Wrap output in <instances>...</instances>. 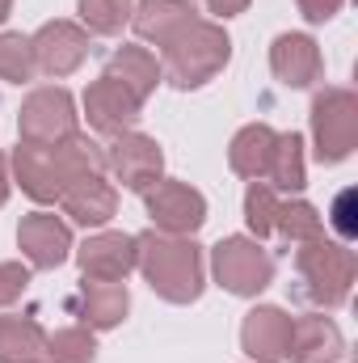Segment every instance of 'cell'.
<instances>
[{
    "label": "cell",
    "instance_id": "cell-1",
    "mask_svg": "<svg viewBox=\"0 0 358 363\" xmlns=\"http://www.w3.org/2000/svg\"><path fill=\"white\" fill-rule=\"evenodd\" d=\"M101 169V152L85 135H68L59 144H25L17 148V178L25 186V194H34L38 203H51L68 190V182L97 174Z\"/></svg>",
    "mask_w": 358,
    "mask_h": 363
},
{
    "label": "cell",
    "instance_id": "cell-2",
    "mask_svg": "<svg viewBox=\"0 0 358 363\" xmlns=\"http://www.w3.org/2000/svg\"><path fill=\"white\" fill-rule=\"evenodd\" d=\"M139 245V267L152 279V287L173 300V304H185L202 291V258H198V245L190 241H169V237H135Z\"/></svg>",
    "mask_w": 358,
    "mask_h": 363
},
{
    "label": "cell",
    "instance_id": "cell-3",
    "mask_svg": "<svg viewBox=\"0 0 358 363\" xmlns=\"http://www.w3.org/2000/svg\"><path fill=\"white\" fill-rule=\"evenodd\" d=\"M161 47H165L169 81L181 85V89L202 85V81H207L211 72H219L224 60H228V38H224V30L207 26V21H194V17H190L181 30H173Z\"/></svg>",
    "mask_w": 358,
    "mask_h": 363
},
{
    "label": "cell",
    "instance_id": "cell-4",
    "mask_svg": "<svg viewBox=\"0 0 358 363\" xmlns=\"http://www.w3.org/2000/svg\"><path fill=\"white\" fill-rule=\"evenodd\" d=\"M215 274H219V283H224L228 291L253 296V291H262L270 283L274 262H270L258 245H249L245 237H232V241H224V245L215 250Z\"/></svg>",
    "mask_w": 358,
    "mask_h": 363
},
{
    "label": "cell",
    "instance_id": "cell-5",
    "mask_svg": "<svg viewBox=\"0 0 358 363\" xmlns=\"http://www.w3.org/2000/svg\"><path fill=\"white\" fill-rule=\"evenodd\" d=\"M72 135V97L64 89H38L21 106V140L25 144H59Z\"/></svg>",
    "mask_w": 358,
    "mask_h": 363
},
{
    "label": "cell",
    "instance_id": "cell-6",
    "mask_svg": "<svg viewBox=\"0 0 358 363\" xmlns=\"http://www.w3.org/2000/svg\"><path fill=\"white\" fill-rule=\"evenodd\" d=\"M148 194V211L156 220V228L165 233H194L207 216V203L198 190H190L185 182H156V190H144Z\"/></svg>",
    "mask_w": 358,
    "mask_h": 363
},
{
    "label": "cell",
    "instance_id": "cell-7",
    "mask_svg": "<svg viewBox=\"0 0 358 363\" xmlns=\"http://www.w3.org/2000/svg\"><path fill=\"white\" fill-rule=\"evenodd\" d=\"M30 47H34V64H38L47 77H64V72H72V68L85 60L89 38H85V30H76L72 21H51V26H42V30L30 38Z\"/></svg>",
    "mask_w": 358,
    "mask_h": 363
},
{
    "label": "cell",
    "instance_id": "cell-8",
    "mask_svg": "<svg viewBox=\"0 0 358 363\" xmlns=\"http://www.w3.org/2000/svg\"><path fill=\"white\" fill-rule=\"evenodd\" d=\"M316 152L321 161H342L354 144V101L350 93H325L316 97Z\"/></svg>",
    "mask_w": 358,
    "mask_h": 363
},
{
    "label": "cell",
    "instance_id": "cell-9",
    "mask_svg": "<svg viewBox=\"0 0 358 363\" xmlns=\"http://www.w3.org/2000/svg\"><path fill=\"white\" fill-rule=\"evenodd\" d=\"M85 106H89V123L97 131H105V135H122L135 123V114H139V97L122 81H114V77H101L89 89Z\"/></svg>",
    "mask_w": 358,
    "mask_h": 363
},
{
    "label": "cell",
    "instance_id": "cell-10",
    "mask_svg": "<svg viewBox=\"0 0 358 363\" xmlns=\"http://www.w3.org/2000/svg\"><path fill=\"white\" fill-rule=\"evenodd\" d=\"M135 262H139V245H135V237H122V233L93 237L89 245L81 250V267L97 283H118Z\"/></svg>",
    "mask_w": 358,
    "mask_h": 363
},
{
    "label": "cell",
    "instance_id": "cell-11",
    "mask_svg": "<svg viewBox=\"0 0 358 363\" xmlns=\"http://www.w3.org/2000/svg\"><path fill=\"white\" fill-rule=\"evenodd\" d=\"M110 165L131 190H148L161 178V148L148 135H118L110 148Z\"/></svg>",
    "mask_w": 358,
    "mask_h": 363
},
{
    "label": "cell",
    "instance_id": "cell-12",
    "mask_svg": "<svg viewBox=\"0 0 358 363\" xmlns=\"http://www.w3.org/2000/svg\"><path fill=\"white\" fill-rule=\"evenodd\" d=\"M342 267H350V258L342 250H333V245H308L299 254V271H304V279L312 287H304V291L312 300H342L350 279L346 274H329V271H342Z\"/></svg>",
    "mask_w": 358,
    "mask_h": 363
},
{
    "label": "cell",
    "instance_id": "cell-13",
    "mask_svg": "<svg viewBox=\"0 0 358 363\" xmlns=\"http://www.w3.org/2000/svg\"><path fill=\"white\" fill-rule=\"evenodd\" d=\"M21 250L30 254L34 267H59L72 250V237L55 216H25L21 220Z\"/></svg>",
    "mask_w": 358,
    "mask_h": 363
},
{
    "label": "cell",
    "instance_id": "cell-14",
    "mask_svg": "<svg viewBox=\"0 0 358 363\" xmlns=\"http://www.w3.org/2000/svg\"><path fill=\"white\" fill-rule=\"evenodd\" d=\"M59 199H64V207H68V216L76 224H105L114 216V190L97 174H85V178L68 182V190Z\"/></svg>",
    "mask_w": 358,
    "mask_h": 363
},
{
    "label": "cell",
    "instance_id": "cell-15",
    "mask_svg": "<svg viewBox=\"0 0 358 363\" xmlns=\"http://www.w3.org/2000/svg\"><path fill=\"white\" fill-rule=\"evenodd\" d=\"M291 342V317H282L278 308H258L245 321V351L258 359H282Z\"/></svg>",
    "mask_w": 358,
    "mask_h": 363
},
{
    "label": "cell",
    "instance_id": "cell-16",
    "mask_svg": "<svg viewBox=\"0 0 358 363\" xmlns=\"http://www.w3.org/2000/svg\"><path fill=\"white\" fill-rule=\"evenodd\" d=\"M287 351H291V363H329L342 355V338L325 317H308V321L291 325Z\"/></svg>",
    "mask_w": 358,
    "mask_h": 363
},
{
    "label": "cell",
    "instance_id": "cell-17",
    "mask_svg": "<svg viewBox=\"0 0 358 363\" xmlns=\"http://www.w3.org/2000/svg\"><path fill=\"white\" fill-rule=\"evenodd\" d=\"M316 68H321V55H316V43L312 38H304V34H282L278 43H274V72L287 81V85H312V77H316Z\"/></svg>",
    "mask_w": 358,
    "mask_h": 363
},
{
    "label": "cell",
    "instance_id": "cell-18",
    "mask_svg": "<svg viewBox=\"0 0 358 363\" xmlns=\"http://www.w3.org/2000/svg\"><path fill=\"white\" fill-rule=\"evenodd\" d=\"M274 148H278V135L270 127H245L232 140V169L245 174V178H266Z\"/></svg>",
    "mask_w": 358,
    "mask_h": 363
},
{
    "label": "cell",
    "instance_id": "cell-19",
    "mask_svg": "<svg viewBox=\"0 0 358 363\" xmlns=\"http://www.w3.org/2000/svg\"><path fill=\"white\" fill-rule=\"evenodd\" d=\"M105 77L122 81L127 89L144 101L148 93L156 89V60H152L144 47H122V51H114V55H110V68H105Z\"/></svg>",
    "mask_w": 358,
    "mask_h": 363
},
{
    "label": "cell",
    "instance_id": "cell-20",
    "mask_svg": "<svg viewBox=\"0 0 358 363\" xmlns=\"http://www.w3.org/2000/svg\"><path fill=\"white\" fill-rule=\"evenodd\" d=\"M47 347L42 330L21 317H0V363H38Z\"/></svg>",
    "mask_w": 358,
    "mask_h": 363
},
{
    "label": "cell",
    "instance_id": "cell-21",
    "mask_svg": "<svg viewBox=\"0 0 358 363\" xmlns=\"http://www.w3.org/2000/svg\"><path fill=\"white\" fill-rule=\"evenodd\" d=\"M190 17H194V9H190V4H181V0H139L135 30H139L144 38L165 43V38H169L173 30H181Z\"/></svg>",
    "mask_w": 358,
    "mask_h": 363
},
{
    "label": "cell",
    "instance_id": "cell-22",
    "mask_svg": "<svg viewBox=\"0 0 358 363\" xmlns=\"http://www.w3.org/2000/svg\"><path fill=\"white\" fill-rule=\"evenodd\" d=\"M127 313V287L122 283H85V317L93 325H114Z\"/></svg>",
    "mask_w": 358,
    "mask_h": 363
},
{
    "label": "cell",
    "instance_id": "cell-23",
    "mask_svg": "<svg viewBox=\"0 0 358 363\" xmlns=\"http://www.w3.org/2000/svg\"><path fill=\"white\" fill-rule=\"evenodd\" d=\"M274 186L282 190H299L304 186V161H299V135H282L278 148H274V161H270V174Z\"/></svg>",
    "mask_w": 358,
    "mask_h": 363
},
{
    "label": "cell",
    "instance_id": "cell-24",
    "mask_svg": "<svg viewBox=\"0 0 358 363\" xmlns=\"http://www.w3.org/2000/svg\"><path fill=\"white\" fill-rule=\"evenodd\" d=\"M34 47L21 34H0V77L4 81H30L34 77Z\"/></svg>",
    "mask_w": 358,
    "mask_h": 363
},
{
    "label": "cell",
    "instance_id": "cell-25",
    "mask_svg": "<svg viewBox=\"0 0 358 363\" xmlns=\"http://www.w3.org/2000/svg\"><path fill=\"white\" fill-rule=\"evenodd\" d=\"M81 13L97 34H118L122 21L131 17V0H81Z\"/></svg>",
    "mask_w": 358,
    "mask_h": 363
},
{
    "label": "cell",
    "instance_id": "cell-26",
    "mask_svg": "<svg viewBox=\"0 0 358 363\" xmlns=\"http://www.w3.org/2000/svg\"><path fill=\"white\" fill-rule=\"evenodd\" d=\"M93 338L85 330H64L55 338H47V355L55 363H93Z\"/></svg>",
    "mask_w": 358,
    "mask_h": 363
},
{
    "label": "cell",
    "instance_id": "cell-27",
    "mask_svg": "<svg viewBox=\"0 0 358 363\" xmlns=\"http://www.w3.org/2000/svg\"><path fill=\"white\" fill-rule=\"evenodd\" d=\"M245 211H249V228H253V233H270V228H274L278 203H274L270 186H253V190H249V199H245Z\"/></svg>",
    "mask_w": 358,
    "mask_h": 363
},
{
    "label": "cell",
    "instance_id": "cell-28",
    "mask_svg": "<svg viewBox=\"0 0 358 363\" xmlns=\"http://www.w3.org/2000/svg\"><path fill=\"white\" fill-rule=\"evenodd\" d=\"M274 224L287 233V237H316V211L312 207H304V203H295V207H278V216H274Z\"/></svg>",
    "mask_w": 358,
    "mask_h": 363
},
{
    "label": "cell",
    "instance_id": "cell-29",
    "mask_svg": "<svg viewBox=\"0 0 358 363\" xmlns=\"http://www.w3.org/2000/svg\"><path fill=\"white\" fill-rule=\"evenodd\" d=\"M25 283H30V271H25V267H17V262H4V267H0V304L17 300V296L25 291Z\"/></svg>",
    "mask_w": 358,
    "mask_h": 363
},
{
    "label": "cell",
    "instance_id": "cell-30",
    "mask_svg": "<svg viewBox=\"0 0 358 363\" xmlns=\"http://www.w3.org/2000/svg\"><path fill=\"white\" fill-rule=\"evenodd\" d=\"M299 4H304V17H308V21H325V17L337 13L342 0H299Z\"/></svg>",
    "mask_w": 358,
    "mask_h": 363
},
{
    "label": "cell",
    "instance_id": "cell-31",
    "mask_svg": "<svg viewBox=\"0 0 358 363\" xmlns=\"http://www.w3.org/2000/svg\"><path fill=\"white\" fill-rule=\"evenodd\" d=\"M249 0H211V13H219V17H228V13H241Z\"/></svg>",
    "mask_w": 358,
    "mask_h": 363
},
{
    "label": "cell",
    "instance_id": "cell-32",
    "mask_svg": "<svg viewBox=\"0 0 358 363\" xmlns=\"http://www.w3.org/2000/svg\"><path fill=\"white\" fill-rule=\"evenodd\" d=\"M8 199V178H4V157H0V203Z\"/></svg>",
    "mask_w": 358,
    "mask_h": 363
},
{
    "label": "cell",
    "instance_id": "cell-33",
    "mask_svg": "<svg viewBox=\"0 0 358 363\" xmlns=\"http://www.w3.org/2000/svg\"><path fill=\"white\" fill-rule=\"evenodd\" d=\"M8 4H13V0H0V21L8 17Z\"/></svg>",
    "mask_w": 358,
    "mask_h": 363
}]
</instances>
